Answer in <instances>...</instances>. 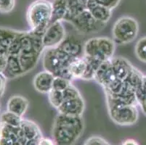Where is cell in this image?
<instances>
[{
    "instance_id": "obj_1",
    "label": "cell",
    "mask_w": 146,
    "mask_h": 145,
    "mask_svg": "<svg viewBox=\"0 0 146 145\" xmlns=\"http://www.w3.org/2000/svg\"><path fill=\"white\" fill-rule=\"evenodd\" d=\"M84 129L82 116H71L58 113L52 129V139L56 145H74Z\"/></svg>"
},
{
    "instance_id": "obj_2",
    "label": "cell",
    "mask_w": 146,
    "mask_h": 145,
    "mask_svg": "<svg viewBox=\"0 0 146 145\" xmlns=\"http://www.w3.org/2000/svg\"><path fill=\"white\" fill-rule=\"evenodd\" d=\"M51 17L52 2L49 0H36L29 5L26 13L31 30L42 36L50 26Z\"/></svg>"
},
{
    "instance_id": "obj_3",
    "label": "cell",
    "mask_w": 146,
    "mask_h": 145,
    "mask_svg": "<svg viewBox=\"0 0 146 145\" xmlns=\"http://www.w3.org/2000/svg\"><path fill=\"white\" fill-rule=\"evenodd\" d=\"M42 59L44 70L52 73L54 76L63 77L72 81L69 75L68 68L74 58L66 54L58 46L45 50Z\"/></svg>"
},
{
    "instance_id": "obj_4",
    "label": "cell",
    "mask_w": 146,
    "mask_h": 145,
    "mask_svg": "<svg viewBox=\"0 0 146 145\" xmlns=\"http://www.w3.org/2000/svg\"><path fill=\"white\" fill-rule=\"evenodd\" d=\"M116 44L108 37H94L85 42L83 46L84 56L100 62L111 60L113 58Z\"/></svg>"
},
{
    "instance_id": "obj_5",
    "label": "cell",
    "mask_w": 146,
    "mask_h": 145,
    "mask_svg": "<svg viewBox=\"0 0 146 145\" xmlns=\"http://www.w3.org/2000/svg\"><path fill=\"white\" fill-rule=\"evenodd\" d=\"M139 28V23L136 19L129 16L121 17L113 26V40L116 45L131 43L137 36Z\"/></svg>"
},
{
    "instance_id": "obj_6",
    "label": "cell",
    "mask_w": 146,
    "mask_h": 145,
    "mask_svg": "<svg viewBox=\"0 0 146 145\" xmlns=\"http://www.w3.org/2000/svg\"><path fill=\"white\" fill-rule=\"evenodd\" d=\"M108 114L116 124L122 126H132L137 122L139 112L137 106L119 105V104H106Z\"/></svg>"
},
{
    "instance_id": "obj_7",
    "label": "cell",
    "mask_w": 146,
    "mask_h": 145,
    "mask_svg": "<svg viewBox=\"0 0 146 145\" xmlns=\"http://www.w3.org/2000/svg\"><path fill=\"white\" fill-rule=\"evenodd\" d=\"M68 23L75 28L76 30L84 34L98 33L106 26V23L97 21L87 9Z\"/></svg>"
},
{
    "instance_id": "obj_8",
    "label": "cell",
    "mask_w": 146,
    "mask_h": 145,
    "mask_svg": "<svg viewBox=\"0 0 146 145\" xmlns=\"http://www.w3.org/2000/svg\"><path fill=\"white\" fill-rule=\"evenodd\" d=\"M66 34L62 22H55L50 24L42 35V41L45 50L57 47L66 38Z\"/></svg>"
},
{
    "instance_id": "obj_9",
    "label": "cell",
    "mask_w": 146,
    "mask_h": 145,
    "mask_svg": "<svg viewBox=\"0 0 146 145\" xmlns=\"http://www.w3.org/2000/svg\"><path fill=\"white\" fill-rule=\"evenodd\" d=\"M58 113L71 116H82L85 110V102L82 96L65 100L58 109Z\"/></svg>"
},
{
    "instance_id": "obj_10",
    "label": "cell",
    "mask_w": 146,
    "mask_h": 145,
    "mask_svg": "<svg viewBox=\"0 0 146 145\" xmlns=\"http://www.w3.org/2000/svg\"><path fill=\"white\" fill-rule=\"evenodd\" d=\"M20 136L23 144L26 145L29 142L39 141L42 137L40 128L32 121L23 119L20 126Z\"/></svg>"
},
{
    "instance_id": "obj_11",
    "label": "cell",
    "mask_w": 146,
    "mask_h": 145,
    "mask_svg": "<svg viewBox=\"0 0 146 145\" xmlns=\"http://www.w3.org/2000/svg\"><path fill=\"white\" fill-rule=\"evenodd\" d=\"M116 79L118 78L114 73L111 60L102 62L96 71L95 81L103 88V89H105Z\"/></svg>"
},
{
    "instance_id": "obj_12",
    "label": "cell",
    "mask_w": 146,
    "mask_h": 145,
    "mask_svg": "<svg viewBox=\"0 0 146 145\" xmlns=\"http://www.w3.org/2000/svg\"><path fill=\"white\" fill-rule=\"evenodd\" d=\"M54 75L50 72L43 70L36 74L33 80L34 89L38 92L48 94L52 90Z\"/></svg>"
},
{
    "instance_id": "obj_13",
    "label": "cell",
    "mask_w": 146,
    "mask_h": 145,
    "mask_svg": "<svg viewBox=\"0 0 146 145\" xmlns=\"http://www.w3.org/2000/svg\"><path fill=\"white\" fill-rule=\"evenodd\" d=\"M83 46L84 44L78 38L73 36H69L66 37L58 47L71 58H76L83 56Z\"/></svg>"
},
{
    "instance_id": "obj_14",
    "label": "cell",
    "mask_w": 146,
    "mask_h": 145,
    "mask_svg": "<svg viewBox=\"0 0 146 145\" xmlns=\"http://www.w3.org/2000/svg\"><path fill=\"white\" fill-rule=\"evenodd\" d=\"M111 62L116 78L122 81L128 78L134 68L132 64L124 58H113Z\"/></svg>"
},
{
    "instance_id": "obj_15",
    "label": "cell",
    "mask_w": 146,
    "mask_h": 145,
    "mask_svg": "<svg viewBox=\"0 0 146 145\" xmlns=\"http://www.w3.org/2000/svg\"><path fill=\"white\" fill-rule=\"evenodd\" d=\"M29 106V100L21 95H15L9 99L7 104V110L23 118Z\"/></svg>"
},
{
    "instance_id": "obj_16",
    "label": "cell",
    "mask_w": 146,
    "mask_h": 145,
    "mask_svg": "<svg viewBox=\"0 0 146 145\" xmlns=\"http://www.w3.org/2000/svg\"><path fill=\"white\" fill-rule=\"evenodd\" d=\"M86 8L97 21L101 23H107L112 16V10L99 5L96 0H89Z\"/></svg>"
},
{
    "instance_id": "obj_17",
    "label": "cell",
    "mask_w": 146,
    "mask_h": 145,
    "mask_svg": "<svg viewBox=\"0 0 146 145\" xmlns=\"http://www.w3.org/2000/svg\"><path fill=\"white\" fill-rule=\"evenodd\" d=\"M87 68V62L84 56L74 58L68 68L71 80L83 79Z\"/></svg>"
},
{
    "instance_id": "obj_18",
    "label": "cell",
    "mask_w": 146,
    "mask_h": 145,
    "mask_svg": "<svg viewBox=\"0 0 146 145\" xmlns=\"http://www.w3.org/2000/svg\"><path fill=\"white\" fill-rule=\"evenodd\" d=\"M20 34L19 30L0 28V54L7 56L10 44Z\"/></svg>"
},
{
    "instance_id": "obj_19",
    "label": "cell",
    "mask_w": 146,
    "mask_h": 145,
    "mask_svg": "<svg viewBox=\"0 0 146 145\" xmlns=\"http://www.w3.org/2000/svg\"><path fill=\"white\" fill-rule=\"evenodd\" d=\"M7 79H13L24 75L19 60L17 56H7V62L5 71L3 73Z\"/></svg>"
},
{
    "instance_id": "obj_20",
    "label": "cell",
    "mask_w": 146,
    "mask_h": 145,
    "mask_svg": "<svg viewBox=\"0 0 146 145\" xmlns=\"http://www.w3.org/2000/svg\"><path fill=\"white\" fill-rule=\"evenodd\" d=\"M52 17L50 24L64 21L67 14V0H52Z\"/></svg>"
},
{
    "instance_id": "obj_21",
    "label": "cell",
    "mask_w": 146,
    "mask_h": 145,
    "mask_svg": "<svg viewBox=\"0 0 146 145\" xmlns=\"http://www.w3.org/2000/svg\"><path fill=\"white\" fill-rule=\"evenodd\" d=\"M67 14L64 19L66 22L71 21L76 16H77L82 12L87 9L84 5L79 2V0H67Z\"/></svg>"
},
{
    "instance_id": "obj_22",
    "label": "cell",
    "mask_w": 146,
    "mask_h": 145,
    "mask_svg": "<svg viewBox=\"0 0 146 145\" xmlns=\"http://www.w3.org/2000/svg\"><path fill=\"white\" fill-rule=\"evenodd\" d=\"M22 120L23 118L14 113H12L7 110L0 115V123H5L15 127H19L21 124Z\"/></svg>"
},
{
    "instance_id": "obj_23",
    "label": "cell",
    "mask_w": 146,
    "mask_h": 145,
    "mask_svg": "<svg viewBox=\"0 0 146 145\" xmlns=\"http://www.w3.org/2000/svg\"><path fill=\"white\" fill-rule=\"evenodd\" d=\"M135 53L139 60L146 63V36L138 40L135 46Z\"/></svg>"
},
{
    "instance_id": "obj_24",
    "label": "cell",
    "mask_w": 146,
    "mask_h": 145,
    "mask_svg": "<svg viewBox=\"0 0 146 145\" xmlns=\"http://www.w3.org/2000/svg\"><path fill=\"white\" fill-rule=\"evenodd\" d=\"M47 95H48V99L50 105L55 109H58L64 101L62 91L52 89Z\"/></svg>"
},
{
    "instance_id": "obj_25",
    "label": "cell",
    "mask_w": 146,
    "mask_h": 145,
    "mask_svg": "<svg viewBox=\"0 0 146 145\" xmlns=\"http://www.w3.org/2000/svg\"><path fill=\"white\" fill-rule=\"evenodd\" d=\"M71 84L72 83H71V80L63 78V77L55 76L54 80H53L52 89L63 91Z\"/></svg>"
},
{
    "instance_id": "obj_26",
    "label": "cell",
    "mask_w": 146,
    "mask_h": 145,
    "mask_svg": "<svg viewBox=\"0 0 146 145\" xmlns=\"http://www.w3.org/2000/svg\"><path fill=\"white\" fill-rule=\"evenodd\" d=\"M63 94V98H64L65 100H68V99H74V98L78 97L79 96H81V93L79 92V90L75 87L73 84H71V86H69L67 89L64 90V91H62ZM63 101V102H64Z\"/></svg>"
},
{
    "instance_id": "obj_27",
    "label": "cell",
    "mask_w": 146,
    "mask_h": 145,
    "mask_svg": "<svg viewBox=\"0 0 146 145\" xmlns=\"http://www.w3.org/2000/svg\"><path fill=\"white\" fill-rule=\"evenodd\" d=\"M15 0H0V13H8L13 11Z\"/></svg>"
},
{
    "instance_id": "obj_28",
    "label": "cell",
    "mask_w": 146,
    "mask_h": 145,
    "mask_svg": "<svg viewBox=\"0 0 146 145\" xmlns=\"http://www.w3.org/2000/svg\"><path fill=\"white\" fill-rule=\"evenodd\" d=\"M84 145H111L105 139L99 136H92L84 142Z\"/></svg>"
},
{
    "instance_id": "obj_29",
    "label": "cell",
    "mask_w": 146,
    "mask_h": 145,
    "mask_svg": "<svg viewBox=\"0 0 146 145\" xmlns=\"http://www.w3.org/2000/svg\"><path fill=\"white\" fill-rule=\"evenodd\" d=\"M96 1L99 5L106 7V8L111 10L117 7L121 2V0H96Z\"/></svg>"
},
{
    "instance_id": "obj_30",
    "label": "cell",
    "mask_w": 146,
    "mask_h": 145,
    "mask_svg": "<svg viewBox=\"0 0 146 145\" xmlns=\"http://www.w3.org/2000/svg\"><path fill=\"white\" fill-rule=\"evenodd\" d=\"M7 78L5 77V75L3 73H0V97H2L5 91L7 85Z\"/></svg>"
},
{
    "instance_id": "obj_31",
    "label": "cell",
    "mask_w": 146,
    "mask_h": 145,
    "mask_svg": "<svg viewBox=\"0 0 146 145\" xmlns=\"http://www.w3.org/2000/svg\"><path fill=\"white\" fill-rule=\"evenodd\" d=\"M7 56L0 54V73H3L7 66Z\"/></svg>"
},
{
    "instance_id": "obj_32",
    "label": "cell",
    "mask_w": 146,
    "mask_h": 145,
    "mask_svg": "<svg viewBox=\"0 0 146 145\" xmlns=\"http://www.w3.org/2000/svg\"><path fill=\"white\" fill-rule=\"evenodd\" d=\"M38 145H56L55 142L53 141V139H50L49 138L43 137L42 136L40 139H39V142H38Z\"/></svg>"
},
{
    "instance_id": "obj_33",
    "label": "cell",
    "mask_w": 146,
    "mask_h": 145,
    "mask_svg": "<svg viewBox=\"0 0 146 145\" xmlns=\"http://www.w3.org/2000/svg\"><path fill=\"white\" fill-rule=\"evenodd\" d=\"M122 145H139L138 142L136 140L133 139H126L123 143Z\"/></svg>"
},
{
    "instance_id": "obj_34",
    "label": "cell",
    "mask_w": 146,
    "mask_h": 145,
    "mask_svg": "<svg viewBox=\"0 0 146 145\" xmlns=\"http://www.w3.org/2000/svg\"><path fill=\"white\" fill-rule=\"evenodd\" d=\"M39 141H32V142H30L29 143H27L26 145H38Z\"/></svg>"
},
{
    "instance_id": "obj_35",
    "label": "cell",
    "mask_w": 146,
    "mask_h": 145,
    "mask_svg": "<svg viewBox=\"0 0 146 145\" xmlns=\"http://www.w3.org/2000/svg\"><path fill=\"white\" fill-rule=\"evenodd\" d=\"M88 1L89 0H79V2H80V3H82L83 5H84L85 7H86V5H87Z\"/></svg>"
},
{
    "instance_id": "obj_36",
    "label": "cell",
    "mask_w": 146,
    "mask_h": 145,
    "mask_svg": "<svg viewBox=\"0 0 146 145\" xmlns=\"http://www.w3.org/2000/svg\"><path fill=\"white\" fill-rule=\"evenodd\" d=\"M0 111H1V105H0Z\"/></svg>"
}]
</instances>
